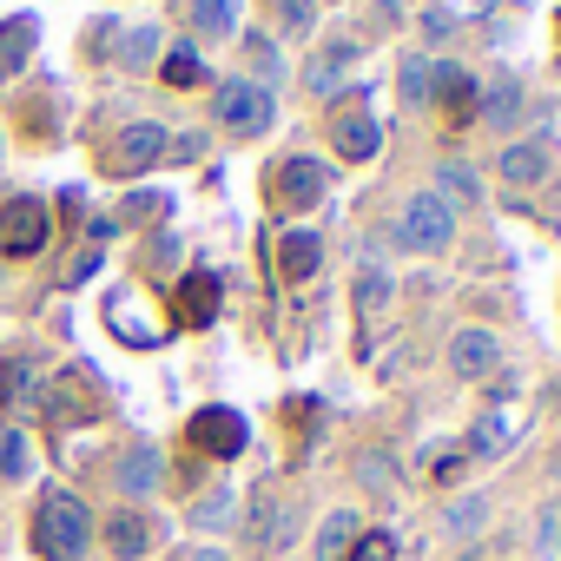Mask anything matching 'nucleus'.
I'll return each instance as SVG.
<instances>
[{
  "label": "nucleus",
  "instance_id": "nucleus-13",
  "mask_svg": "<svg viewBox=\"0 0 561 561\" xmlns=\"http://www.w3.org/2000/svg\"><path fill=\"white\" fill-rule=\"evenodd\" d=\"M351 67H357V47H351V41H331V47H324V54L305 67V87H311V93H331V87H337Z\"/></svg>",
  "mask_w": 561,
  "mask_h": 561
},
{
  "label": "nucleus",
  "instance_id": "nucleus-21",
  "mask_svg": "<svg viewBox=\"0 0 561 561\" xmlns=\"http://www.w3.org/2000/svg\"><path fill=\"white\" fill-rule=\"evenodd\" d=\"M403 100H410V106H430V100H436V67H430L423 54L403 60Z\"/></svg>",
  "mask_w": 561,
  "mask_h": 561
},
{
  "label": "nucleus",
  "instance_id": "nucleus-14",
  "mask_svg": "<svg viewBox=\"0 0 561 561\" xmlns=\"http://www.w3.org/2000/svg\"><path fill=\"white\" fill-rule=\"evenodd\" d=\"M515 119H522V87H515L508 73H495V80H489V93H482V126L508 133Z\"/></svg>",
  "mask_w": 561,
  "mask_h": 561
},
{
  "label": "nucleus",
  "instance_id": "nucleus-7",
  "mask_svg": "<svg viewBox=\"0 0 561 561\" xmlns=\"http://www.w3.org/2000/svg\"><path fill=\"white\" fill-rule=\"evenodd\" d=\"M495 364H502V344L489 337V331H476V324H462L456 337H449V370L456 377H495Z\"/></svg>",
  "mask_w": 561,
  "mask_h": 561
},
{
  "label": "nucleus",
  "instance_id": "nucleus-4",
  "mask_svg": "<svg viewBox=\"0 0 561 561\" xmlns=\"http://www.w3.org/2000/svg\"><path fill=\"white\" fill-rule=\"evenodd\" d=\"M47 231H54V218H47L41 198H14L8 211H0V251L8 257H34L47 244Z\"/></svg>",
  "mask_w": 561,
  "mask_h": 561
},
{
  "label": "nucleus",
  "instance_id": "nucleus-24",
  "mask_svg": "<svg viewBox=\"0 0 561 561\" xmlns=\"http://www.w3.org/2000/svg\"><path fill=\"white\" fill-rule=\"evenodd\" d=\"M489 522V502L482 495H462V502H449V535H476Z\"/></svg>",
  "mask_w": 561,
  "mask_h": 561
},
{
  "label": "nucleus",
  "instance_id": "nucleus-5",
  "mask_svg": "<svg viewBox=\"0 0 561 561\" xmlns=\"http://www.w3.org/2000/svg\"><path fill=\"white\" fill-rule=\"evenodd\" d=\"M331 146H337V159H351V165H370V159H377V146H383V126L370 119V106H364V100H351V106L337 113V126H331Z\"/></svg>",
  "mask_w": 561,
  "mask_h": 561
},
{
  "label": "nucleus",
  "instance_id": "nucleus-27",
  "mask_svg": "<svg viewBox=\"0 0 561 561\" xmlns=\"http://www.w3.org/2000/svg\"><path fill=\"white\" fill-rule=\"evenodd\" d=\"M351 561H397V541H390L383 528H370V535H357V548H351Z\"/></svg>",
  "mask_w": 561,
  "mask_h": 561
},
{
  "label": "nucleus",
  "instance_id": "nucleus-35",
  "mask_svg": "<svg viewBox=\"0 0 561 561\" xmlns=\"http://www.w3.org/2000/svg\"><path fill=\"white\" fill-rule=\"evenodd\" d=\"M554 403H561V383H554Z\"/></svg>",
  "mask_w": 561,
  "mask_h": 561
},
{
  "label": "nucleus",
  "instance_id": "nucleus-26",
  "mask_svg": "<svg viewBox=\"0 0 561 561\" xmlns=\"http://www.w3.org/2000/svg\"><path fill=\"white\" fill-rule=\"evenodd\" d=\"M318 8H324V0H277V27H285V34H305Z\"/></svg>",
  "mask_w": 561,
  "mask_h": 561
},
{
  "label": "nucleus",
  "instance_id": "nucleus-29",
  "mask_svg": "<svg viewBox=\"0 0 561 561\" xmlns=\"http://www.w3.org/2000/svg\"><path fill=\"white\" fill-rule=\"evenodd\" d=\"M192 522H198V528H218V522H231V495H205V502L192 508Z\"/></svg>",
  "mask_w": 561,
  "mask_h": 561
},
{
  "label": "nucleus",
  "instance_id": "nucleus-34",
  "mask_svg": "<svg viewBox=\"0 0 561 561\" xmlns=\"http://www.w3.org/2000/svg\"><path fill=\"white\" fill-rule=\"evenodd\" d=\"M179 561H231V554H225V548H185Z\"/></svg>",
  "mask_w": 561,
  "mask_h": 561
},
{
  "label": "nucleus",
  "instance_id": "nucleus-11",
  "mask_svg": "<svg viewBox=\"0 0 561 561\" xmlns=\"http://www.w3.org/2000/svg\"><path fill=\"white\" fill-rule=\"evenodd\" d=\"M159 476H165L159 449H152V443H139V449H126V456H119V476H113V482H119L126 495H152V489H159Z\"/></svg>",
  "mask_w": 561,
  "mask_h": 561
},
{
  "label": "nucleus",
  "instance_id": "nucleus-19",
  "mask_svg": "<svg viewBox=\"0 0 561 561\" xmlns=\"http://www.w3.org/2000/svg\"><path fill=\"white\" fill-rule=\"evenodd\" d=\"M34 54V21H0V80L21 73Z\"/></svg>",
  "mask_w": 561,
  "mask_h": 561
},
{
  "label": "nucleus",
  "instance_id": "nucleus-25",
  "mask_svg": "<svg viewBox=\"0 0 561 561\" xmlns=\"http://www.w3.org/2000/svg\"><path fill=\"white\" fill-rule=\"evenodd\" d=\"M165 80H172V87H198V80H205V60H198L192 47H179V54L165 60Z\"/></svg>",
  "mask_w": 561,
  "mask_h": 561
},
{
  "label": "nucleus",
  "instance_id": "nucleus-31",
  "mask_svg": "<svg viewBox=\"0 0 561 561\" xmlns=\"http://www.w3.org/2000/svg\"><path fill=\"white\" fill-rule=\"evenodd\" d=\"M21 390H34V370H27V364H8V370H0V397L14 403Z\"/></svg>",
  "mask_w": 561,
  "mask_h": 561
},
{
  "label": "nucleus",
  "instance_id": "nucleus-16",
  "mask_svg": "<svg viewBox=\"0 0 561 561\" xmlns=\"http://www.w3.org/2000/svg\"><path fill=\"white\" fill-rule=\"evenodd\" d=\"M502 179H508V185H541V179H548V146H541V139L508 146V152H502Z\"/></svg>",
  "mask_w": 561,
  "mask_h": 561
},
{
  "label": "nucleus",
  "instance_id": "nucleus-12",
  "mask_svg": "<svg viewBox=\"0 0 561 561\" xmlns=\"http://www.w3.org/2000/svg\"><path fill=\"white\" fill-rule=\"evenodd\" d=\"M318 264H324L318 231H285V238H277V271H285V277H311Z\"/></svg>",
  "mask_w": 561,
  "mask_h": 561
},
{
  "label": "nucleus",
  "instance_id": "nucleus-32",
  "mask_svg": "<svg viewBox=\"0 0 561 561\" xmlns=\"http://www.w3.org/2000/svg\"><path fill=\"white\" fill-rule=\"evenodd\" d=\"M159 211H165V198H159V192H139V198L126 205V218H159Z\"/></svg>",
  "mask_w": 561,
  "mask_h": 561
},
{
  "label": "nucleus",
  "instance_id": "nucleus-9",
  "mask_svg": "<svg viewBox=\"0 0 561 561\" xmlns=\"http://www.w3.org/2000/svg\"><path fill=\"white\" fill-rule=\"evenodd\" d=\"M324 192H331V172L318 159H285V172H277V198H285L291 211H311Z\"/></svg>",
  "mask_w": 561,
  "mask_h": 561
},
{
  "label": "nucleus",
  "instance_id": "nucleus-20",
  "mask_svg": "<svg viewBox=\"0 0 561 561\" xmlns=\"http://www.w3.org/2000/svg\"><path fill=\"white\" fill-rule=\"evenodd\" d=\"M192 27H198L205 41L238 34V0H192Z\"/></svg>",
  "mask_w": 561,
  "mask_h": 561
},
{
  "label": "nucleus",
  "instance_id": "nucleus-18",
  "mask_svg": "<svg viewBox=\"0 0 561 561\" xmlns=\"http://www.w3.org/2000/svg\"><path fill=\"white\" fill-rule=\"evenodd\" d=\"M351 548H357V515H351V508L324 515V528H318V561H344Z\"/></svg>",
  "mask_w": 561,
  "mask_h": 561
},
{
  "label": "nucleus",
  "instance_id": "nucleus-33",
  "mask_svg": "<svg viewBox=\"0 0 561 561\" xmlns=\"http://www.w3.org/2000/svg\"><path fill=\"white\" fill-rule=\"evenodd\" d=\"M251 60H257V73H264V80L277 73V54H271V41H251Z\"/></svg>",
  "mask_w": 561,
  "mask_h": 561
},
{
  "label": "nucleus",
  "instance_id": "nucleus-3",
  "mask_svg": "<svg viewBox=\"0 0 561 561\" xmlns=\"http://www.w3.org/2000/svg\"><path fill=\"white\" fill-rule=\"evenodd\" d=\"M271 113H277V100H271L264 80H225V87H218V126H225V133L257 139V133L271 126Z\"/></svg>",
  "mask_w": 561,
  "mask_h": 561
},
{
  "label": "nucleus",
  "instance_id": "nucleus-30",
  "mask_svg": "<svg viewBox=\"0 0 561 561\" xmlns=\"http://www.w3.org/2000/svg\"><path fill=\"white\" fill-rule=\"evenodd\" d=\"M152 54H159V34H152V27H139V34L126 41V67H146Z\"/></svg>",
  "mask_w": 561,
  "mask_h": 561
},
{
  "label": "nucleus",
  "instance_id": "nucleus-22",
  "mask_svg": "<svg viewBox=\"0 0 561 561\" xmlns=\"http://www.w3.org/2000/svg\"><path fill=\"white\" fill-rule=\"evenodd\" d=\"M357 305H364V318H377V311L390 305V277H383L377 264H364V277H357Z\"/></svg>",
  "mask_w": 561,
  "mask_h": 561
},
{
  "label": "nucleus",
  "instance_id": "nucleus-10",
  "mask_svg": "<svg viewBox=\"0 0 561 561\" xmlns=\"http://www.w3.org/2000/svg\"><path fill=\"white\" fill-rule=\"evenodd\" d=\"M152 541H159V528H152V515H139V508H119V515L106 522V548H113L119 561H139Z\"/></svg>",
  "mask_w": 561,
  "mask_h": 561
},
{
  "label": "nucleus",
  "instance_id": "nucleus-1",
  "mask_svg": "<svg viewBox=\"0 0 561 561\" xmlns=\"http://www.w3.org/2000/svg\"><path fill=\"white\" fill-rule=\"evenodd\" d=\"M34 548L41 561H80L93 548V515L73 489H47L41 508H34Z\"/></svg>",
  "mask_w": 561,
  "mask_h": 561
},
{
  "label": "nucleus",
  "instance_id": "nucleus-28",
  "mask_svg": "<svg viewBox=\"0 0 561 561\" xmlns=\"http://www.w3.org/2000/svg\"><path fill=\"white\" fill-rule=\"evenodd\" d=\"M502 443H508V416L495 410V416H482V430H476V449L489 456V449H502Z\"/></svg>",
  "mask_w": 561,
  "mask_h": 561
},
{
  "label": "nucleus",
  "instance_id": "nucleus-17",
  "mask_svg": "<svg viewBox=\"0 0 561 561\" xmlns=\"http://www.w3.org/2000/svg\"><path fill=\"white\" fill-rule=\"evenodd\" d=\"M436 198L456 211V205H476L482 198V179L469 172V165H456V159H443V172H436Z\"/></svg>",
  "mask_w": 561,
  "mask_h": 561
},
{
  "label": "nucleus",
  "instance_id": "nucleus-15",
  "mask_svg": "<svg viewBox=\"0 0 561 561\" xmlns=\"http://www.w3.org/2000/svg\"><path fill=\"white\" fill-rule=\"evenodd\" d=\"M179 311H185V324H211L218 318V277L211 271H192L179 285Z\"/></svg>",
  "mask_w": 561,
  "mask_h": 561
},
{
  "label": "nucleus",
  "instance_id": "nucleus-6",
  "mask_svg": "<svg viewBox=\"0 0 561 561\" xmlns=\"http://www.w3.org/2000/svg\"><path fill=\"white\" fill-rule=\"evenodd\" d=\"M165 146H172V139H165V133H159V126H126V133H119V146H113V159H106V165H113V172H119V179H133V172H152V165H159V159H165Z\"/></svg>",
  "mask_w": 561,
  "mask_h": 561
},
{
  "label": "nucleus",
  "instance_id": "nucleus-23",
  "mask_svg": "<svg viewBox=\"0 0 561 561\" xmlns=\"http://www.w3.org/2000/svg\"><path fill=\"white\" fill-rule=\"evenodd\" d=\"M27 469H34V449H27V436L14 430L8 443H0V476H8V482H27Z\"/></svg>",
  "mask_w": 561,
  "mask_h": 561
},
{
  "label": "nucleus",
  "instance_id": "nucleus-2",
  "mask_svg": "<svg viewBox=\"0 0 561 561\" xmlns=\"http://www.w3.org/2000/svg\"><path fill=\"white\" fill-rule=\"evenodd\" d=\"M397 244H403V251H423V257L449 251V244H456V211H449L436 192H416V198L397 211Z\"/></svg>",
  "mask_w": 561,
  "mask_h": 561
},
{
  "label": "nucleus",
  "instance_id": "nucleus-8",
  "mask_svg": "<svg viewBox=\"0 0 561 561\" xmlns=\"http://www.w3.org/2000/svg\"><path fill=\"white\" fill-rule=\"evenodd\" d=\"M192 443H198L205 456H238V449H244V416L225 410V403H211V410L192 416Z\"/></svg>",
  "mask_w": 561,
  "mask_h": 561
}]
</instances>
